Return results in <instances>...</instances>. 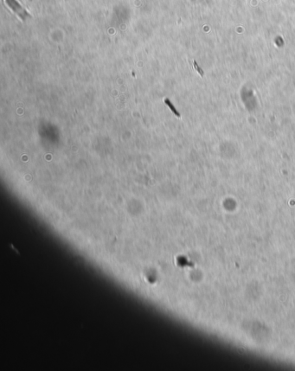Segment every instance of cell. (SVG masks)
<instances>
[{
  "instance_id": "1",
  "label": "cell",
  "mask_w": 295,
  "mask_h": 371,
  "mask_svg": "<svg viewBox=\"0 0 295 371\" xmlns=\"http://www.w3.org/2000/svg\"><path fill=\"white\" fill-rule=\"evenodd\" d=\"M5 4L23 21H24L27 17H31L29 13L23 7V5L19 3L18 0H5Z\"/></svg>"
},
{
  "instance_id": "2",
  "label": "cell",
  "mask_w": 295,
  "mask_h": 371,
  "mask_svg": "<svg viewBox=\"0 0 295 371\" xmlns=\"http://www.w3.org/2000/svg\"><path fill=\"white\" fill-rule=\"evenodd\" d=\"M164 103H165V104H166V105H167V106H168V107H170V110L172 111V113H174V114H175V115H176V117H178V118H180V117H181L180 113H179L178 112V110H176V109L175 108V107H174V106L172 105V103H171V102L170 101V100H169V99H165V100H164Z\"/></svg>"
},
{
  "instance_id": "3",
  "label": "cell",
  "mask_w": 295,
  "mask_h": 371,
  "mask_svg": "<svg viewBox=\"0 0 295 371\" xmlns=\"http://www.w3.org/2000/svg\"><path fill=\"white\" fill-rule=\"evenodd\" d=\"M194 67H195V69H196V71L200 74V75L201 76H203V71H202V69L197 65V63H196V61H194Z\"/></svg>"
}]
</instances>
